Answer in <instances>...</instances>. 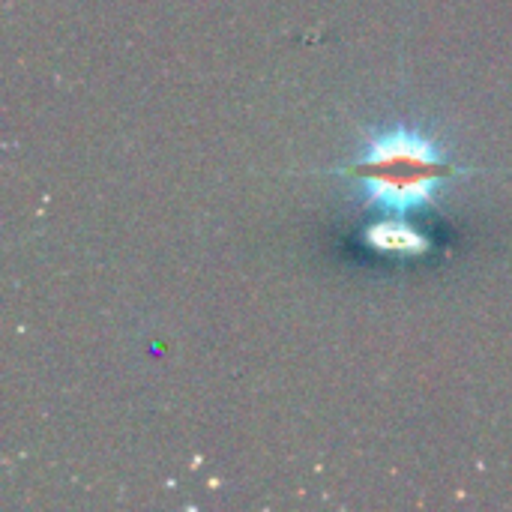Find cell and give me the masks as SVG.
Here are the masks:
<instances>
[{
  "label": "cell",
  "mask_w": 512,
  "mask_h": 512,
  "mask_svg": "<svg viewBox=\"0 0 512 512\" xmlns=\"http://www.w3.org/2000/svg\"><path fill=\"white\" fill-rule=\"evenodd\" d=\"M360 243L372 255L390 261H417L432 252V237L420 225L408 222V216H396V213H381L378 219L363 225Z\"/></svg>",
  "instance_id": "obj_2"
},
{
  "label": "cell",
  "mask_w": 512,
  "mask_h": 512,
  "mask_svg": "<svg viewBox=\"0 0 512 512\" xmlns=\"http://www.w3.org/2000/svg\"><path fill=\"white\" fill-rule=\"evenodd\" d=\"M363 213H426L474 168L456 162L447 141L423 120L393 117L360 129L354 156L333 168Z\"/></svg>",
  "instance_id": "obj_1"
}]
</instances>
